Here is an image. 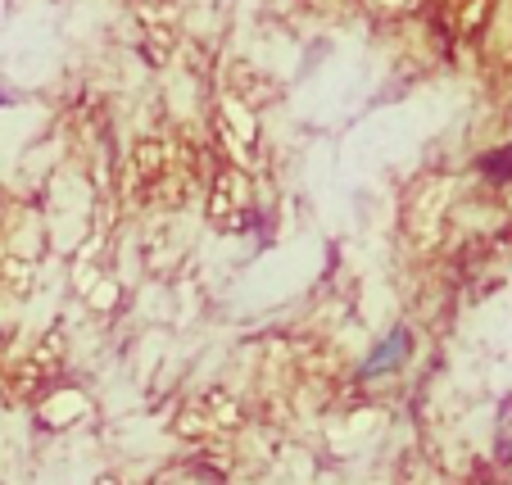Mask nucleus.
Wrapping results in <instances>:
<instances>
[{"label":"nucleus","mask_w":512,"mask_h":485,"mask_svg":"<svg viewBox=\"0 0 512 485\" xmlns=\"http://www.w3.org/2000/svg\"><path fill=\"white\" fill-rule=\"evenodd\" d=\"M408 354H413V331H408V327H390L386 336H381L377 345L368 350V359L358 363V381L395 377V372L408 363Z\"/></svg>","instance_id":"f257e3e1"}]
</instances>
